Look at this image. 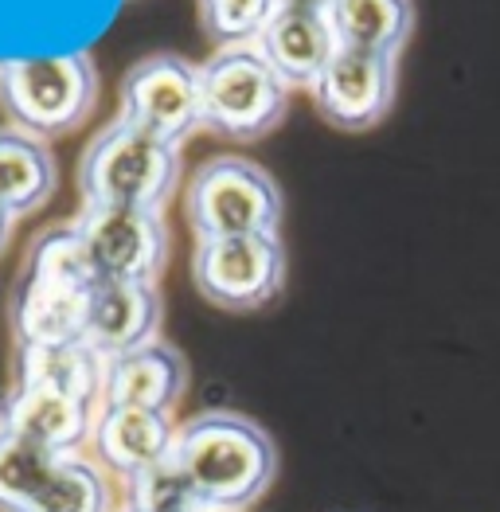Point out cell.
I'll return each instance as SVG.
<instances>
[{"instance_id":"obj_1","label":"cell","mask_w":500,"mask_h":512,"mask_svg":"<svg viewBox=\"0 0 500 512\" xmlns=\"http://www.w3.org/2000/svg\"><path fill=\"white\" fill-rule=\"evenodd\" d=\"M172 462L196 485L204 505L243 512L278 477V446L239 411H204L176 427Z\"/></svg>"},{"instance_id":"obj_2","label":"cell","mask_w":500,"mask_h":512,"mask_svg":"<svg viewBox=\"0 0 500 512\" xmlns=\"http://www.w3.org/2000/svg\"><path fill=\"white\" fill-rule=\"evenodd\" d=\"M98 286V270L90 266L75 227H51L28 251V270L12 301V333L16 348L24 344L83 341L86 298Z\"/></svg>"},{"instance_id":"obj_3","label":"cell","mask_w":500,"mask_h":512,"mask_svg":"<svg viewBox=\"0 0 500 512\" xmlns=\"http://www.w3.org/2000/svg\"><path fill=\"white\" fill-rule=\"evenodd\" d=\"M180 176H184L180 145L161 141L118 114L86 145L79 188H83V204L161 212L180 188Z\"/></svg>"},{"instance_id":"obj_4","label":"cell","mask_w":500,"mask_h":512,"mask_svg":"<svg viewBox=\"0 0 500 512\" xmlns=\"http://www.w3.org/2000/svg\"><path fill=\"white\" fill-rule=\"evenodd\" d=\"M98 102V71L86 51L0 59V110L8 126L40 141L75 133Z\"/></svg>"},{"instance_id":"obj_5","label":"cell","mask_w":500,"mask_h":512,"mask_svg":"<svg viewBox=\"0 0 500 512\" xmlns=\"http://www.w3.org/2000/svg\"><path fill=\"white\" fill-rule=\"evenodd\" d=\"M0 512H114V485L86 450L59 454L0 430Z\"/></svg>"},{"instance_id":"obj_6","label":"cell","mask_w":500,"mask_h":512,"mask_svg":"<svg viewBox=\"0 0 500 512\" xmlns=\"http://www.w3.org/2000/svg\"><path fill=\"white\" fill-rule=\"evenodd\" d=\"M290 86L258 47H219L200 63L204 129L223 141H258L286 118Z\"/></svg>"},{"instance_id":"obj_7","label":"cell","mask_w":500,"mask_h":512,"mask_svg":"<svg viewBox=\"0 0 500 512\" xmlns=\"http://www.w3.org/2000/svg\"><path fill=\"white\" fill-rule=\"evenodd\" d=\"M184 219L196 243L235 235H278L282 188L247 157H211L188 180Z\"/></svg>"},{"instance_id":"obj_8","label":"cell","mask_w":500,"mask_h":512,"mask_svg":"<svg viewBox=\"0 0 500 512\" xmlns=\"http://www.w3.org/2000/svg\"><path fill=\"white\" fill-rule=\"evenodd\" d=\"M192 282L200 298L250 313L282 294L286 282V247L278 235H235V239H204L192 255Z\"/></svg>"},{"instance_id":"obj_9","label":"cell","mask_w":500,"mask_h":512,"mask_svg":"<svg viewBox=\"0 0 500 512\" xmlns=\"http://www.w3.org/2000/svg\"><path fill=\"white\" fill-rule=\"evenodd\" d=\"M75 235L83 243L98 282H149L157 286L168 262L165 215L153 208H106L83 204L75 215Z\"/></svg>"},{"instance_id":"obj_10","label":"cell","mask_w":500,"mask_h":512,"mask_svg":"<svg viewBox=\"0 0 500 512\" xmlns=\"http://www.w3.org/2000/svg\"><path fill=\"white\" fill-rule=\"evenodd\" d=\"M122 118L149 129L153 137L184 145L188 133L204 129L200 110V67L180 55H145L122 79Z\"/></svg>"},{"instance_id":"obj_11","label":"cell","mask_w":500,"mask_h":512,"mask_svg":"<svg viewBox=\"0 0 500 512\" xmlns=\"http://www.w3.org/2000/svg\"><path fill=\"white\" fill-rule=\"evenodd\" d=\"M395 90H399V59L340 47L309 94L329 126L344 133H364L391 114Z\"/></svg>"},{"instance_id":"obj_12","label":"cell","mask_w":500,"mask_h":512,"mask_svg":"<svg viewBox=\"0 0 500 512\" xmlns=\"http://www.w3.org/2000/svg\"><path fill=\"white\" fill-rule=\"evenodd\" d=\"M98 411H102V403L59 391V387L16 384L0 407V430L20 434L43 450L79 454V450H90Z\"/></svg>"},{"instance_id":"obj_13","label":"cell","mask_w":500,"mask_h":512,"mask_svg":"<svg viewBox=\"0 0 500 512\" xmlns=\"http://www.w3.org/2000/svg\"><path fill=\"white\" fill-rule=\"evenodd\" d=\"M176 427L165 411H145V407H102L98 423L90 434V458L110 473L114 481H137L141 473L161 466L172 458Z\"/></svg>"},{"instance_id":"obj_14","label":"cell","mask_w":500,"mask_h":512,"mask_svg":"<svg viewBox=\"0 0 500 512\" xmlns=\"http://www.w3.org/2000/svg\"><path fill=\"white\" fill-rule=\"evenodd\" d=\"M188 391V360L168 341H149L106 360L102 407H145L172 415Z\"/></svg>"},{"instance_id":"obj_15","label":"cell","mask_w":500,"mask_h":512,"mask_svg":"<svg viewBox=\"0 0 500 512\" xmlns=\"http://www.w3.org/2000/svg\"><path fill=\"white\" fill-rule=\"evenodd\" d=\"M161 329V294L149 282H98L86 298L83 341L110 356L157 341Z\"/></svg>"},{"instance_id":"obj_16","label":"cell","mask_w":500,"mask_h":512,"mask_svg":"<svg viewBox=\"0 0 500 512\" xmlns=\"http://www.w3.org/2000/svg\"><path fill=\"white\" fill-rule=\"evenodd\" d=\"M254 47L278 71L282 83L305 86V90H313V83L325 75V67L340 51L333 24H329L325 12H317V8H286V4L274 12V20L266 24L262 40Z\"/></svg>"},{"instance_id":"obj_17","label":"cell","mask_w":500,"mask_h":512,"mask_svg":"<svg viewBox=\"0 0 500 512\" xmlns=\"http://www.w3.org/2000/svg\"><path fill=\"white\" fill-rule=\"evenodd\" d=\"M59 165L47 141L16 126H0V212L20 219L51 200Z\"/></svg>"},{"instance_id":"obj_18","label":"cell","mask_w":500,"mask_h":512,"mask_svg":"<svg viewBox=\"0 0 500 512\" xmlns=\"http://www.w3.org/2000/svg\"><path fill=\"white\" fill-rule=\"evenodd\" d=\"M325 16L336 43L348 51L399 59V51L415 36V0H329Z\"/></svg>"},{"instance_id":"obj_19","label":"cell","mask_w":500,"mask_h":512,"mask_svg":"<svg viewBox=\"0 0 500 512\" xmlns=\"http://www.w3.org/2000/svg\"><path fill=\"white\" fill-rule=\"evenodd\" d=\"M102 380H106V356L94 352L86 341L16 348V384L59 387V391L102 403Z\"/></svg>"},{"instance_id":"obj_20","label":"cell","mask_w":500,"mask_h":512,"mask_svg":"<svg viewBox=\"0 0 500 512\" xmlns=\"http://www.w3.org/2000/svg\"><path fill=\"white\" fill-rule=\"evenodd\" d=\"M278 0H200L204 36L219 47H254L274 20Z\"/></svg>"},{"instance_id":"obj_21","label":"cell","mask_w":500,"mask_h":512,"mask_svg":"<svg viewBox=\"0 0 500 512\" xmlns=\"http://www.w3.org/2000/svg\"><path fill=\"white\" fill-rule=\"evenodd\" d=\"M125 501L141 512H204V497L196 493V485L180 473V466L168 458L149 473H141L137 481L125 485Z\"/></svg>"},{"instance_id":"obj_22","label":"cell","mask_w":500,"mask_h":512,"mask_svg":"<svg viewBox=\"0 0 500 512\" xmlns=\"http://www.w3.org/2000/svg\"><path fill=\"white\" fill-rule=\"evenodd\" d=\"M278 4H286V8H317V12L329 8V0H278Z\"/></svg>"},{"instance_id":"obj_23","label":"cell","mask_w":500,"mask_h":512,"mask_svg":"<svg viewBox=\"0 0 500 512\" xmlns=\"http://www.w3.org/2000/svg\"><path fill=\"white\" fill-rule=\"evenodd\" d=\"M12 223H16L12 215L0 212V251H4V243H8V231H12Z\"/></svg>"},{"instance_id":"obj_24","label":"cell","mask_w":500,"mask_h":512,"mask_svg":"<svg viewBox=\"0 0 500 512\" xmlns=\"http://www.w3.org/2000/svg\"><path fill=\"white\" fill-rule=\"evenodd\" d=\"M114 512H141V509H133V505L125 501V505H118V509H114Z\"/></svg>"},{"instance_id":"obj_25","label":"cell","mask_w":500,"mask_h":512,"mask_svg":"<svg viewBox=\"0 0 500 512\" xmlns=\"http://www.w3.org/2000/svg\"><path fill=\"white\" fill-rule=\"evenodd\" d=\"M204 512H223V509H204Z\"/></svg>"}]
</instances>
